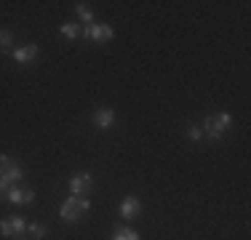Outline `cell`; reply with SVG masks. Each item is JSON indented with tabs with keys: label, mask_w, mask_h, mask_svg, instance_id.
<instances>
[{
	"label": "cell",
	"mask_w": 251,
	"mask_h": 240,
	"mask_svg": "<svg viewBox=\"0 0 251 240\" xmlns=\"http://www.w3.org/2000/svg\"><path fill=\"white\" fill-rule=\"evenodd\" d=\"M232 123H235V118H232L230 112H225V110L206 115V118H203V123H201L203 139H208V142H222V136L232 128Z\"/></svg>",
	"instance_id": "obj_1"
},
{
	"label": "cell",
	"mask_w": 251,
	"mask_h": 240,
	"mask_svg": "<svg viewBox=\"0 0 251 240\" xmlns=\"http://www.w3.org/2000/svg\"><path fill=\"white\" fill-rule=\"evenodd\" d=\"M88 211H91V200L88 197H64L62 206H59V219L67 221V224H80L83 219L88 216Z\"/></svg>",
	"instance_id": "obj_2"
},
{
	"label": "cell",
	"mask_w": 251,
	"mask_h": 240,
	"mask_svg": "<svg viewBox=\"0 0 251 240\" xmlns=\"http://www.w3.org/2000/svg\"><path fill=\"white\" fill-rule=\"evenodd\" d=\"M25 176H27V168L22 166L19 160H14L11 155H0V179H3L5 184H16Z\"/></svg>",
	"instance_id": "obj_3"
},
{
	"label": "cell",
	"mask_w": 251,
	"mask_h": 240,
	"mask_svg": "<svg viewBox=\"0 0 251 240\" xmlns=\"http://www.w3.org/2000/svg\"><path fill=\"white\" fill-rule=\"evenodd\" d=\"M67 190H70V195H75V197H88L94 192V176L88 171H75L73 176L67 179Z\"/></svg>",
	"instance_id": "obj_4"
},
{
	"label": "cell",
	"mask_w": 251,
	"mask_h": 240,
	"mask_svg": "<svg viewBox=\"0 0 251 240\" xmlns=\"http://www.w3.org/2000/svg\"><path fill=\"white\" fill-rule=\"evenodd\" d=\"M80 38H86V40H91V43H110L112 38H115V29L110 27V24H101V22H94V24H88V27H83L80 29Z\"/></svg>",
	"instance_id": "obj_5"
},
{
	"label": "cell",
	"mask_w": 251,
	"mask_h": 240,
	"mask_svg": "<svg viewBox=\"0 0 251 240\" xmlns=\"http://www.w3.org/2000/svg\"><path fill=\"white\" fill-rule=\"evenodd\" d=\"M5 200L11 206H32L35 203V190L32 187H22V184H11L5 192Z\"/></svg>",
	"instance_id": "obj_6"
},
{
	"label": "cell",
	"mask_w": 251,
	"mask_h": 240,
	"mask_svg": "<svg viewBox=\"0 0 251 240\" xmlns=\"http://www.w3.org/2000/svg\"><path fill=\"white\" fill-rule=\"evenodd\" d=\"M11 56H14L16 64H22V67H29V64H35L40 59V48L35 43H22L16 46L14 51H11Z\"/></svg>",
	"instance_id": "obj_7"
},
{
	"label": "cell",
	"mask_w": 251,
	"mask_h": 240,
	"mask_svg": "<svg viewBox=\"0 0 251 240\" xmlns=\"http://www.w3.org/2000/svg\"><path fill=\"white\" fill-rule=\"evenodd\" d=\"M22 232H27L25 216H5V219H0V235L3 238H22Z\"/></svg>",
	"instance_id": "obj_8"
},
{
	"label": "cell",
	"mask_w": 251,
	"mask_h": 240,
	"mask_svg": "<svg viewBox=\"0 0 251 240\" xmlns=\"http://www.w3.org/2000/svg\"><path fill=\"white\" fill-rule=\"evenodd\" d=\"M91 123H94V128H99V131H110L112 125H115V110H112V107H97V110L91 112Z\"/></svg>",
	"instance_id": "obj_9"
},
{
	"label": "cell",
	"mask_w": 251,
	"mask_h": 240,
	"mask_svg": "<svg viewBox=\"0 0 251 240\" xmlns=\"http://www.w3.org/2000/svg\"><path fill=\"white\" fill-rule=\"evenodd\" d=\"M118 214H121V219H136V216L142 214V200L136 195H126L121 200V206H118Z\"/></svg>",
	"instance_id": "obj_10"
},
{
	"label": "cell",
	"mask_w": 251,
	"mask_h": 240,
	"mask_svg": "<svg viewBox=\"0 0 251 240\" xmlns=\"http://www.w3.org/2000/svg\"><path fill=\"white\" fill-rule=\"evenodd\" d=\"M59 35L67 38V40H77L80 38V24L77 22H62L59 24Z\"/></svg>",
	"instance_id": "obj_11"
},
{
	"label": "cell",
	"mask_w": 251,
	"mask_h": 240,
	"mask_svg": "<svg viewBox=\"0 0 251 240\" xmlns=\"http://www.w3.org/2000/svg\"><path fill=\"white\" fill-rule=\"evenodd\" d=\"M110 240H142V235L126 224V227H115V230H112V235H110Z\"/></svg>",
	"instance_id": "obj_12"
},
{
	"label": "cell",
	"mask_w": 251,
	"mask_h": 240,
	"mask_svg": "<svg viewBox=\"0 0 251 240\" xmlns=\"http://www.w3.org/2000/svg\"><path fill=\"white\" fill-rule=\"evenodd\" d=\"M16 48V38L11 29H0V53H11Z\"/></svg>",
	"instance_id": "obj_13"
},
{
	"label": "cell",
	"mask_w": 251,
	"mask_h": 240,
	"mask_svg": "<svg viewBox=\"0 0 251 240\" xmlns=\"http://www.w3.org/2000/svg\"><path fill=\"white\" fill-rule=\"evenodd\" d=\"M27 232H29V235H32L35 240L49 238V227H46V224H40V221H27Z\"/></svg>",
	"instance_id": "obj_14"
},
{
	"label": "cell",
	"mask_w": 251,
	"mask_h": 240,
	"mask_svg": "<svg viewBox=\"0 0 251 240\" xmlns=\"http://www.w3.org/2000/svg\"><path fill=\"white\" fill-rule=\"evenodd\" d=\"M75 14H77V19L86 24V27H88V24H94V11L88 8L86 3H77V5H75Z\"/></svg>",
	"instance_id": "obj_15"
},
{
	"label": "cell",
	"mask_w": 251,
	"mask_h": 240,
	"mask_svg": "<svg viewBox=\"0 0 251 240\" xmlns=\"http://www.w3.org/2000/svg\"><path fill=\"white\" fill-rule=\"evenodd\" d=\"M184 136H187L190 142H203V131H201V125L190 123L187 128H184Z\"/></svg>",
	"instance_id": "obj_16"
},
{
	"label": "cell",
	"mask_w": 251,
	"mask_h": 240,
	"mask_svg": "<svg viewBox=\"0 0 251 240\" xmlns=\"http://www.w3.org/2000/svg\"><path fill=\"white\" fill-rule=\"evenodd\" d=\"M8 187H11V184H5L3 179H0V203L5 200V192H8Z\"/></svg>",
	"instance_id": "obj_17"
}]
</instances>
